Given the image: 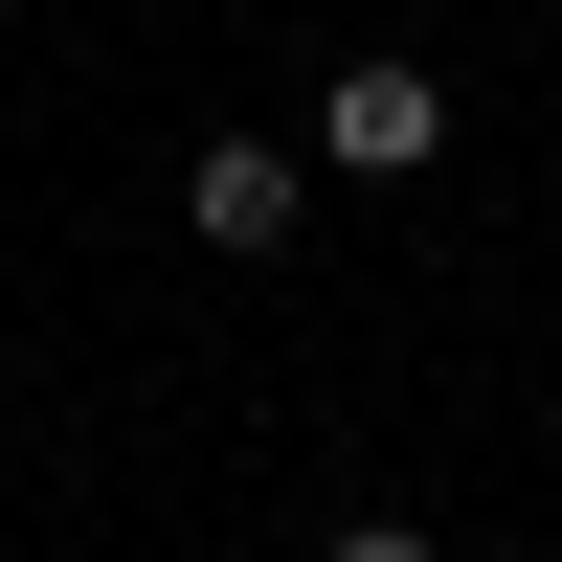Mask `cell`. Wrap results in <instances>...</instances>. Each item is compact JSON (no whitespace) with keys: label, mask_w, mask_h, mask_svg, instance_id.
Here are the masks:
<instances>
[{"label":"cell","mask_w":562,"mask_h":562,"mask_svg":"<svg viewBox=\"0 0 562 562\" xmlns=\"http://www.w3.org/2000/svg\"><path fill=\"white\" fill-rule=\"evenodd\" d=\"M180 225H203L225 270L293 248V225H315V135H203V158H180Z\"/></svg>","instance_id":"7a4b0ae2"},{"label":"cell","mask_w":562,"mask_h":562,"mask_svg":"<svg viewBox=\"0 0 562 562\" xmlns=\"http://www.w3.org/2000/svg\"><path fill=\"white\" fill-rule=\"evenodd\" d=\"M315 562H450V540H428V518H338Z\"/></svg>","instance_id":"3957f363"},{"label":"cell","mask_w":562,"mask_h":562,"mask_svg":"<svg viewBox=\"0 0 562 562\" xmlns=\"http://www.w3.org/2000/svg\"><path fill=\"white\" fill-rule=\"evenodd\" d=\"M315 180H450V68L360 45V68L315 90Z\"/></svg>","instance_id":"6da1fadb"}]
</instances>
